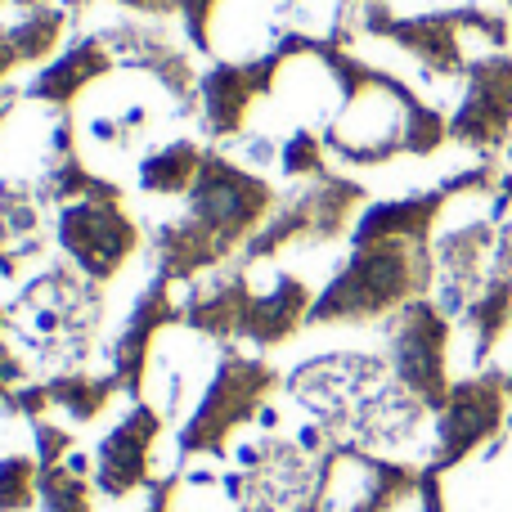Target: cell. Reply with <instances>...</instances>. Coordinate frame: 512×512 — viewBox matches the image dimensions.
<instances>
[{"label": "cell", "instance_id": "obj_3", "mask_svg": "<svg viewBox=\"0 0 512 512\" xmlns=\"http://www.w3.org/2000/svg\"><path fill=\"white\" fill-rule=\"evenodd\" d=\"M27 504H32V463L5 459L0 463V512L27 508Z\"/></svg>", "mask_w": 512, "mask_h": 512}, {"label": "cell", "instance_id": "obj_1", "mask_svg": "<svg viewBox=\"0 0 512 512\" xmlns=\"http://www.w3.org/2000/svg\"><path fill=\"white\" fill-rule=\"evenodd\" d=\"M499 423V387L495 382H468L459 396H450V414L441 418V463H454L468 454L481 436H490Z\"/></svg>", "mask_w": 512, "mask_h": 512}, {"label": "cell", "instance_id": "obj_2", "mask_svg": "<svg viewBox=\"0 0 512 512\" xmlns=\"http://www.w3.org/2000/svg\"><path fill=\"white\" fill-rule=\"evenodd\" d=\"M153 432H158V423H153L149 414H140L108 436L104 454H99V486H104L108 495L135 490L144 481V454H149Z\"/></svg>", "mask_w": 512, "mask_h": 512}]
</instances>
